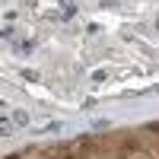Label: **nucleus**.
Returning a JSON list of instances; mask_svg holds the SVG:
<instances>
[{"mask_svg":"<svg viewBox=\"0 0 159 159\" xmlns=\"http://www.w3.org/2000/svg\"><path fill=\"white\" fill-rule=\"evenodd\" d=\"M156 29H159V19H156Z\"/></svg>","mask_w":159,"mask_h":159,"instance_id":"3","label":"nucleus"},{"mask_svg":"<svg viewBox=\"0 0 159 159\" xmlns=\"http://www.w3.org/2000/svg\"><path fill=\"white\" fill-rule=\"evenodd\" d=\"M7 159H19V156H7Z\"/></svg>","mask_w":159,"mask_h":159,"instance_id":"2","label":"nucleus"},{"mask_svg":"<svg viewBox=\"0 0 159 159\" xmlns=\"http://www.w3.org/2000/svg\"><path fill=\"white\" fill-rule=\"evenodd\" d=\"M13 121H16V124H25V121H29V115H25V111H13Z\"/></svg>","mask_w":159,"mask_h":159,"instance_id":"1","label":"nucleus"}]
</instances>
